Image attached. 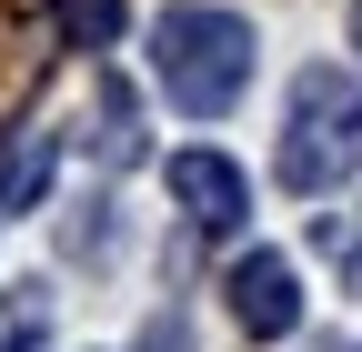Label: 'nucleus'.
Instances as JSON below:
<instances>
[{"label": "nucleus", "instance_id": "obj_1", "mask_svg": "<svg viewBox=\"0 0 362 352\" xmlns=\"http://www.w3.org/2000/svg\"><path fill=\"white\" fill-rule=\"evenodd\" d=\"M151 81L171 91V111L221 121L252 91V20L221 11V0H171L161 30H151Z\"/></svg>", "mask_w": 362, "mask_h": 352}, {"label": "nucleus", "instance_id": "obj_2", "mask_svg": "<svg viewBox=\"0 0 362 352\" xmlns=\"http://www.w3.org/2000/svg\"><path fill=\"white\" fill-rule=\"evenodd\" d=\"M362 171V81L352 71H332V61H312L302 81H292V131H282V192H302V201H322V192H342Z\"/></svg>", "mask_w": 362, "mask_h": 352}, {"label": "nucleus", "instance_id": "obj_3", "mask_svg": "<svg viewBox=\"0 0 362 352\" xmlns=\"http://www.w3.org/2000/svg\"><path fill=\"white\" fill-rule=\"evenodd\" d=\"M171 211H181L192 232H232L242 211H252L242 161H221V151H171Z\"/></svg>", "mask_w": 362, "mask_h": 352}, {"label": "nucleus", "instance_id": "obj_4", "mask_svg": "<svg viewBox=\"0 0 362 352\" xmlns=\"http://www.w3.org/2000/svg\"><path fill=\"white\" fill-rule=\"evenodd\" d=\"M221 292H232V322H242L252 342H282V332L302 322V292H292V262H282V252H242Z\"/></svg>", "mask_w": 362, "mask_h": 352}, {"label": "nucleus", "instance_id": "obj_5", "mask_svg": "<svg viewBox=\"0 0 362 352\" xmlns=\"http://www.w3.org/2000/svg\"><path fill=\"white\" fill-rule=\"evenodd\" d=\"M51 131H11V141H0V201L11 211H40V192H51Z\"/></svg>", "mask_w": 362, "mask_h": 352}, {"label": "nucleus", "instance_id": "obj_6", "mask_svg": "<svg viewBox=\"0 0 362 352\" xmlns=\"http://www.w3.org/2000/svg\"><path fill=\"white\" fill-rule=\"evenodd\" d=\"M61 40L71 51H111L121 40V0H61Z\"/></svg>", "mask_w": 362, "mask_h": 352}, {"label": "nucleus", "instance_id": "obj_7", "mask_svg": "<svg viewBox=\"0 0 362 352\" xmlns=\"http://www.w3.org/2000/svg\"><path fill=\"white\" fill-rule=\"evenodd\" d=\"M101 161H141V111L121 81H101Z\"/></svg>", "mask_w": 362, "mask_h": 352}, {"label": "nucleus", "instance_id": "obj_8", "mask_svg": "<svg viewBox=\"0 0 362 352\" xmlns=\"http://www.w3.org/2000/svg\"><path fill=\"white\" fill-rule=\"evenodd\" d=\"M342 282H352V292H362V242H352V252H342Z\"/></svg>", "mask_w": 362, "mask_h": 352}, {"label": "nucleus", "instance_id": "obj_9", "mask_svg": "<svg viewBox=\"0 0 362 352\" xmlns=\"http://www.w3.org/2000/svg\"><path fill=\"white\" fill-rule=\"evenodd\" d=\"M352 51H362V0H352Z\"/></svg>", "mask_w": 362, "mask_h": 352}, {"label": "nucleus", "instance_id": "obj_10", "mask_svg": "<svg viewBox=\"0 0 362 352\" xmlns=\"http://www.w3.org/2000/svg\"><path fill=\"white\" fill-rule=\"evenodd\" d=\"M0 352H40V342H30V332H21V342H0Z\"/></svg>", "mask_w": 362, "mask_h": 352}]
</instances>
